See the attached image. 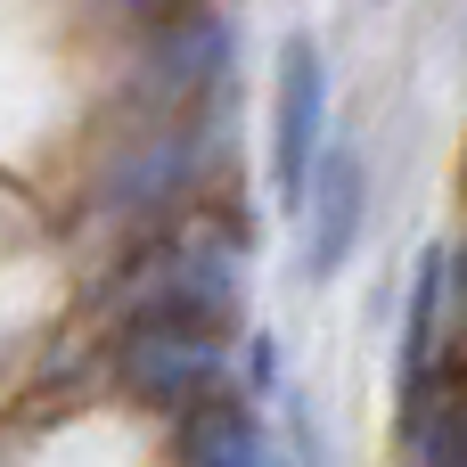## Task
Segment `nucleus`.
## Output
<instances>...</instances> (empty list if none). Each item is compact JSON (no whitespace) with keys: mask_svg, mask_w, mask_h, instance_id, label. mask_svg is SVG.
<instances>
[{"mask_svg":"<svg viewBox=\"0 0 467 467\" xmlns=\"http://www.w3.org/2000/svg\"><path fill=\"white\" fill-rule=\"evenodd\" d=\"M115 304L131 320H197V328H222L238 312V254L222 238H205V230H181L148 263H131V279L115 287Z\"/></svg>","mask_w":467,"mask_h":467,"instance_id":"1","label":"nucleus"},{"mask_svg":"<svg viewBox=\"0 0 467 467\" xmlns=\"http://www.w3.org/2000/svg\"><path fill=\"white\" fill-rule=\"evenodd\" d=\"M115 369H123V386H131L148 410L189 419L197 402L222 394V378H230V345H222V328H197V320H131Z\"/></svg>","mask_w":467,"mask_h":467,"instance_id":"2","label":"nucleus"},{"mask_svg":"<svg viewBox=\"0 0 467 467\" xmlns=\"http://www.w3.org/2000/svg\"><path fill=\"white\" fill-rule=\"evenodd\" d=\"M320 123H328V66L312 33L279 41V82H271V189L287 213H304L312 164H320Z\"/></svg>","mask_w":467,"mask_h":467,"instance_id":"3","label":"nucleus"},{"mask_svg":"<svg viewBox=\"0 0 467 467\" xmlns=\"http://www.w3.org/2000/svg\"><path fill=\"white\" fill-rule=\"evenodd\" d=\"M361 213H369V181H361V156L353 148H320L312 164V189H304V271L312 279H337L361 246Z\"/></svg>","mask_w":467,"mask_h":467,"instance_id":"4","label":"nucleus"},{"mask_svg":"<svg viewBox=\"0 0 467 467\" xmlns=\"http://www.w3.org/2000/svg\"><path fill=\"white\" fill-rule=\"evenodd\" d=\"M222 66H230V25H222V16L181 8V16L156 25V57H148L156 99H213Z\"/></svg>","mask_w":467,"mask_h":467,"instance_id":"5","label":"nucleus"},{"mask_svg":"<svg viewBox=\"0 0 467 467\" xmlns=\"http://www.w3.org/2000/svg\"><path fill=\"white\" fill-rule=\"evenodd\" d=\"M410 467H467V378H419L410 386Z\"/></svg>","mask_w":467,"mask_h":467,"instance_id":"6","label":"nucleus"},{"mask_svg":"<svg viewBox=\"0 0 467 467\" xmlns=\"http://www.w3.org/2000/svg\"><path fill=\"white\" fill-rule=\"evenodd\" d=\"M189 467H271L263 419L238 402H197L189 410Z\"/></svg>","mask_w":467,"mask_h":467,"instance_id":"7","label":"nucleus"},{"mask_svg":"<svg viewBox=\"0 0 467 467\" xmlns=\"http://www.w3.org/2000/svg\"><path fill=\"white\" fill-rule=\"evenodd\" d=\"M115 8H123V16H148V25H164V16H181L189 0H115Z\"/></svg>","mask_w":467,"mask_h":467,"instance_id":"8","label":"nucleus"},{"mask_svg":"<svg viewBox=\"0 0 467 467\" xmlns=\"http://www.w3.org/2000/svg\"><path fill=\"white\" fill-rule=\"evenodd\" d=\"M451 296H460V312H467V246L451 254Z\"/></svg>","mask_w":467,"mask_h":467,"instance_id":"9","label":"nucleus"}]
</instances>
